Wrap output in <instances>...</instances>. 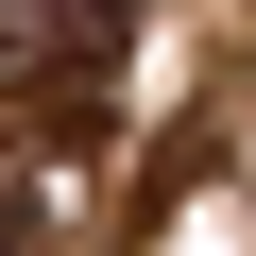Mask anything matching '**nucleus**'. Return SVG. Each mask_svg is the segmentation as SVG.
Wrapping results in <instances>:
<instances>
[{"label": "nucleus", "instance_id": "obj_1", "mask_svg": "<svg viewBox=\"0 0 256 256\" xmlns=\"http://www.w3.org/2000/svg\"><path fill=\"white\" fill-rule=\"evenodd\" d=\"M120 52H137V0H18V86L52 120H102Z\"/></svg>", "mask_w": 256, "mask_h": 256}, {"label": "nucleus", "instance_id": "obj_2", "mask_svg": "<svg viewBox=\"0 0 256 256\" xmlns=\"http://www.w3.org/2000/svg\"><path fill=\"white\" fill-rule=\"evenodd\" d=\"M0 256H34V222H0Z\"/></svg>", "mask_w": 256, "mask_h": 256}]
</instances>
